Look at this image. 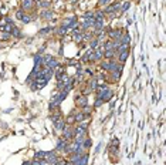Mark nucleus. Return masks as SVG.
I'll use <instances>...</instances> for the list:
<instances>
[{"label":"nucleus","mask_w":166,"mask_h":165,"mask_svg":"<svg viewBox=\"0 0 166 165\" xmlns=\"http://www.w3.org/2000/svg\"><path fill=\"white\" fill-rule=\"evenodd\" d=\"M94 23H95V19H88V20L83 19V23L79 24V26H81V31H84V30L94 27Z\"/></svg>","instance_id":"0eeeda50"},{"label":"nucleus","mask_w":166,"mask_h":165,"mask_svg":"<svg viewBox=\"0 0 166 165\" xmlns=\"http://www.w3.org/2000/svg\"><path fill=\"white\" fill-rule=\"evenodd\" d=\"M83 19H85V20H88V19H94V13L92 12H85L83 14Z\"/></svg>","instance_id":"7c9ffc66"},{"label":"nucleus","mask_w":166,"mask_h":165,"mask_svg":"<svg viewBox=\"0 0 166 165\" xmlns=\"http://www.w3.org/2000/svg\"><path fill=\"white\" fill-rule=\"evenodd\" d=\"M119 2H122V0H119Z\"/></svg>","instance_id":"ea45409f"},{"label":"nucleus","mask_w":166,"mask_h":165,"mask_svg":"<svg viewBox=\"0 0 166 165\" xmlns=\"http://www.w3.org/2000/svg\"><path fill=\"white\" fill-rule=\"evenodd\" d=\"M91 145H92V140L90 138V137H87V138L84 140V142H83V147L85 149H90V148H91Z\"/></svg>","instance_id":"a878e982"},{"label":"nucleus","mask_w":166,"mask_h":165,"mask_svg":"<svg viewBox=\"0 0 166 165\" xmlns=\"http://www.w3.org/2000/svg\"><path fill=\"white\" fill-rule=\"evenodd\" d=\"M67 144H68V141L62 140V138H58V140H57V145H55V151H61V152H64Z\"/></svg>","instance_id":"1a4fd4ad"},{"label":"nucleus","mask_w":166,"mask_h":165,"mask_svg":"<svg viewBox=\"0 0 166 165\" xmlns=\"http://www.w3.org/2000/svg\"><path fill=\"white\" fill-rule=\"evenodd\" d=\"M81 112H84V114H87V116H91V112H92V105H90V104H87V105H84V107L81 108Z\"/></svg>","instance_id":"393cba45"},{"label":"nucleus","mask_w":166,"mask_h":165,"mask_svg":"<svg viewBox=\"0 0 166 165\" xmlns=\"http://www.w3.org/2000/svg\"><path fill=\"white\" fill-rule=\"evenodd\" d=\"M90 117L91 116H87V114H84V112H77V116H74L75 118V124H79V123H84V121L90 120Z\"/></svg>","instance_id":"6e6552de"},{"label":"nucleus","mask_w":166,"mask_h":165,"mask_svg":"<svg viewBox=\"0 0 166 165\" xmlns=\"http://www.w3.org/2000/svg\"><path fill=\"white\" fill-rule=\"evenodd\" d=\"M94 19H95V20H105V13L102 12V10H97V12L94 13Z\"/></svg>","instance_id":"4be33fe9"},{"label":"nucleus","mask_w":166,"mask_h":165,"mask_svg":"<svg viewBox=\"0 0 166 165\" xmlns=\"http://www.w3.org/2000/svg\"><path fill=\"white\" fill-rule=\"evenodd\" d=\"M62 140H65V141H72L74 140V128L72 127H70V125H65V128L62 130Z\"/></svg>","instance_id":"7ed1b4c3"},{"label":"nucleus","mask_w":166,"mask_h":165,"mask_svg":"<svg viewBox=\"0 0 166 165\" xmlns=\"http://www.w3.org/2000/svg\"><path fill=\"white\" fill-rule=\"evenodd\" d=\"M119 41H121V44H128L129 46V43H131V34H128V33L122 34L121 38H119Z\"/></svg>","instance_id":"6ab92c4d"},{"label":"nucleus","mask_w":166,"mask_h":165,"mask_svg":"<svg viewBox=\"0 0 166 165\" xmlns=\"http://www.w3.org/2000/svg\"><path fill=\"white\" fill-rule=\"evenodd\" d=\"M34 58V64H43V54H34L33 56Z\"/></svg>","instance_id":"cd10ccee"},{"label":"nucleus","mask_w":166,"mask_h":165,"mask_svg":"<svg viewBox=\"0 0 166 165\" xmlns=\"http://www.w3.org/2000/svg\"><path fill=\"white\" fill-rule=\"evenodd\" d=\"M24 13H26V12H23L21 9H19V10H17V12H16V16H14V17H16L17 20H20V19H21V16H23Z\"/></svg>","instance_id":"473e14b6"},{"label":"nucleus","mask_w":166,"mask_h":165,"mask_svg":"<svg viewBox=\"0 0 166 165\" xmlns=\"http://www.w3.org/2000/svg\"><path fill=\"white\" fill-rule=\"evenodd\" d=\"M114 56H115V50H104V56L102 57L105 60H111V58H114Z\"/></svg>","instance_id":"aec40b11"},{"label":"nucleus","mask_w":166,"mask_h":165,"mask_svg":"<svg viewBox=\"0 0 166 165\" xmlns=\"http://www.w3.org/2000/svg\"><path fill=\"white\" fill-rule=\"evenodd\" d=\"M55 112H51L50 114V120L53 121V123H55V121H58V120H61V118H64V117H62V112L60 111V110H54Z\"/></svg>","instance_id":"9b49d317"},{"label":"nucleus","mask_w":166,"mask_h":165,"mask_svg":"<svg viewBox=\"0 0 166 165\" xmlns=\"http://www.w3.org/2000/svg\"><path fill=\"white\" fill-rule=\"evenodd\" d=\"M102 104H104V101H102V100L97 98V100H95V103H94V105H92V108H98V107H101Z\"/></svg>","instance_id":"2f4dec72"},{"label":"nucleus","mask_w":166,"mask_h":165,"mask_svg":"<svg viewBox=\"0 0 166 165\" xmlns=\"http://www.w3.org/2000/svg\"><path fill=\"white\" fill-rule=\"evenodd\" d=\"M111 3V0H98V4L100 6H108Z\"/></svg>","instance_id":"72a5a7b5"},{"label":"nucleus","mask_w":166,"mask_h":165,"mask_svg":"<svg viewBox=\"0 0 166 165\" xmlns=\"http://www.w3.org/2000/svg\"><path fill=\"white\" fill-rule=\"evenodd\" d=\"M91 51H92L91 49H88L87 51H85V53L83 54V57H81L79 63H87V61H90V54H91Z\"/></svg>","instance_id":"5701e85b"},{"label":"nucleus","mask_w":166,"mask_h":165,"mask_svg":"<svg viewBox=\"0 0 166 165\" xmlns=\"http://www.w3.org/2000/svg\"><path fill=\"white\" fill-rule=\"evenodd\" d=\"M100 149H101V144L97 147V149H95V152H100Z\"/></svg>","instance_id":"4c0bfd02"},{"label":"nucleus","mask_w":166,"mask_h":165,"mask_svg":"<svg viewBox=\"0 0 166 165\" xmlns=\"http://www.w3.org/2000/svg\"><path fill=\"white\" fill-rule=\"evenodd\" d=\"M131 7V2H124V4H121V9H119V13H125L128 9Z\"/></svg>","instance_id":"bb28decb"},{"label":"nucleus","mask_w":166,"mask_h":165,"mask_svg":"<svg viewBox=\"0 0 166 165\" xmlns=\"http://www.w3.org/2000/svg\"><path fill=\"white\" fill-rule=\"evenodd\" d=\"M114 91L111 90V88H108V90H105V91H100V93H97V98H100L102 100L104 103H108V101H111V98L114 97Z\"/></svg>","instance_id":"f03ea898"},{"label":"nucleus","mask_w":166,"mask_h":165,"mask_svg":"<svg viewBox=\"0 0 166 165\" xmlns=\"http://www.w3.org/2000/svg\"><path fill=\"white\" fill-rule=\"evenodd\" d=\"M10 37H12V36H10V33H3V34H2V37H0V40H9V38H10Z\"/></svg>","instance_id":"f704fd0d"},{"label":"nucleus","mask_w":166,"mask_h":165,"mask_svg":"<svg viewBox=\"0 0 166 165\" xmlns=\"http://www.w3.org/2000/svg\"><path fill=\"white\" fill-rule=\"evenodd\" d=\"M10 36H12V37H14V38H21V37H23V34H21L20 29H19L17 26H14V27H13V30L10 31Z\"/></svg>","instance_id":"2eb2a0df"},{"label":"nucleus","mask_w":166,"mask_h":165,"mask_svg":"<svg viewBox=\"0 0 166 165\" xmlns=\"http://www.w3.org/2000/svg\"><path fill=\"white\" fill-rule=\"evenodd\" d=\"M102 56H104V49L98 46V47L92 50V51H91V54H90V61H91V63L100 61L101 58H104V57H102Z\"/></svg>","instance_id":"f257e3e1"},{"label":"nucleus","mask_w":166,"mask_h":165,"mask_svg":"<svg viewBox=\"0 0 166 165\" xmlns=\"http://www.w3.org/2000/svg\"><path fill=\"white\" fill-rule=\"evenodd\" d=\"M20 2H21V0H20Z\"/></svg>","instance_id":"a19ab883"},{"label":"nucleus","mask_w":166,"mask_h":165,"mask_svg":"<svg viewBox=\"0 0 166 165\" xmlns=\"http://www.w3.org/2000/svg\"><path fill=\"white\" fill-rule=\"evenodd\" d=\"M14 26L16 24H6V23H2V24H0V31H3V33H10Z\"/></svg>","instance_id":"dca6fc26"},{"label":"nucleus","mask_w":166,"mask_h":165,"mask_svg":"<svg viewBox=\"0 0 166 165\" xmlns=\"http://www.w3.org/2000/svg\"><path fill=\"white\" fill-rule=\"evenodd\" d=\"M4 23H6V24H14V23H13V20H12V19H10L9 16L4 17Z\"/></svg>","instance_id":"c9c22d12"},{"label":"nucleus","mask_w":166,"mask_h":165,"mask_svg":"<svg viewBox=\"0 0 166 165\" xmlns=\"http://www.w3.org/2000/svg\"><path fill=\"white\" fill-rule=\"evenodd\" d=\"M65 120L64 118H61V120H58V121H55L54 123V130L55 131H62L64 128H65Z\"/></svg>","instance_id":"ddd939ff"},{"label":"nucleus","mask_w":166,"mask_h":165,"mask_svg":"<svg viewBox=\"0 0 166 165\" xmlns=\"http://www.w3.org/2000/svg\"><path fill=\"white\" fill-rule=\"evenodd\" d=\"M33 20H34V16H31L30 13H24L20 19V21L23 23V24H29V23H31Z\"/></svg>","instance_id":"4468645a"},{"label":"nucleus","mask_w":166,"mask_h":165,"mask_svg":"<svg viewBox=\"0 0 166 165\" xmlns=\"http://www.w3.org/2000/svg\"><path fill=\"white\" fill-rule=\"evenodd\" d=\"M68 31H70V29H68L67 26H64V24H62L61 27H58V29H57V34H58V36H65Z\"/></svg>","instance_id":"412c9836"},{"label":"nucleus","mask_w":166,"mask_h":165,"mask_svg":"<svg viewBox=\"0 0 166 165\" xmlns=\"http://www.w3.org/2000/svg\"><path fill=\"white\" fill-rule=\"evenodd\" d=\"M53 17H54V12L50 9H44L40 13V19H43V20H53Z\"/></svg>","instance_id":"423d86ee"},{"label":"nucleus","mask_w":166,"mask_h":165,"mask_svg":"<svg viewBox=\"0 0 166 165\" xmlns=\"http://www.w3.org/2000/svg\"><path fill=\"white\" fill-rule=\"evenodd\" d=\"M36 6L40 7L41 10H44V9H50V2H48V0H40V2H37Z\"/></svg>","instance_id":"a211bd4d"},{"label":"nucleus","mask_w":166,"mask_h":165,"mask_svg":"<svg viewBox=\"0 0 166 165\" xmlns=\"http://www.w3.org/2000/svg\"><path fill=\"white\" fill-rule=\"evenodd\" d=\"M128 57H129V50L128 51H124V53H119L118 54V63H119V64H124Z\"/></svg>","instance_id":"f3484780"},{"label":"nucleus","mask_w":166,"mask_h":165,"mask_svg":"<svg viewBox=\"0 0 166 165\" xmlns=\"http://www.w3.org/2000/svg\"><path fill=\"white\" fill-rule=\"evenodd\" d=\"M88 161H90V155H88V152H87V154H83L74 165H88Z\"/></svg>","instance_id":"f8f14e48"},{"label":"nucleus","mask_w":166,"mask_h":165,"mask_svg":"<svg viewBox=\"0 0 166 165\" xmlns=\"http://www.w3.org/2000/svg\"><path fill=\"white\" fill-rule=\"evenodd\" d=\"M21 165H31V162H30V161H24V162H23V164H21Z\"/></svg>","instance_id":"e433bc0d"},{"label":"nucleus","mask_w":166,"mask_h":165,"mask_svg":"<svg viewBox=\"0 0 166 165\" xmlns=\"http://www.w3.org/2000/svg\"><path fill=\"white\" fill-rule=\"evenodd\" d=\"M98 46H100V40H98V38H94V40H91V43H90V49L94 50V49H97Z\"/></svg>","instance_id":"c756f323"},{"label":"nucleus","mask_w":166,"mask_h":165,"mask_svg":"<svg viewBox=\"0 0 166 165\" xmlns=\"http://www.w3.org/2000/svg\"><path fill=\"white\" fill-rule=\"evenodd\" d=\"M75 104H77V107L78 108H83L84 105H87L88 104V95H84V94H79L75 97Z\"/></svg>","instance_id":"39448f33"},{"label":"nucleus","mask_w":166,"mask_h":165,"mask_svg":"<svg viewBox=\"0 0 166 165\" xmlns=\"http://www.w3.org/2000/svg\"><path fill=\"white\" fill-rule=\"evenodd\" d=\"M55 27H53V26H50V27H44V29H41L40 31H38V34H43V36H46V34L51 33V31H54Z\"/></svg>","instance_id":"b1692460"},{"label":"nucleus","mask_w":166,"mask_h":165,"mask_svg":"<svg viewBox=\"0 0 166 165\" xmlns=\"http://www.w3.org/2000/svg\"><path fill=\"white\" fill-rule=\"evenodd\" d=\"M34 2H36V3H37V2H40V0H34Z\"/></svg>","instance_id":"58836bf2"},{"label":"nucleus","mask_w":166,"mask_h":165,"mask_svg":"<svg viewBox=\"0 0 166 165\" xmlns=\"http://www.w3.org/2000/svg\"><path fill=\"white\" fill-rule=\"evenodd\" d=\"M44 155H46V151H37L34 154V160H44Z\"/></svg>","instance_id":"c85d7f7f"},{"label":"nucleus","mask_w":166,"mask_h":165,"mask_svg":"<svg viewBox=\"0 0 166 165\" xmlns=\"http://www.w3.org/2000/svg\"><path fill=\"white\" fill-rule=\"evenodd\" d=\"M48 84V81L44 79H41V77H38V79L34 80V86L37 87V90H41V88H44V87Z\"/></svg>","instance_id":"9d476101"},{"label":"nucleus","mask_w":166,"mask_h":165,"mask_svg":"<svg viewBox=\"0 0 166 165\" xmlns=\"http://www.w3.org/2000/svg\"><path fill=\"white\" fill-rule=\"evenodd\" d=\"M34 7H36V2L34 0H21L20 9L23 12H31Z\"/></svg>","instance_id":"20e7f679"}]
</instances>
